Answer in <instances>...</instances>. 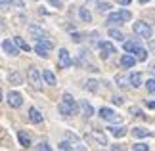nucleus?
Returning <instances> with one entry per match:
<instances>
[{"instance_id":"1","label":"nucleus","mask_w":155,"mask_h":151,"mask_svg":"<svg viewBox=\"0 0 155 151\" xmlns=\"http://www.w3.org/2000/svg\"><path fill=\"white\" fill-rule=\"evenodd\" d=\"M132 31H134V34H138L142 38H147V40L153 37V29H151L150 23H146V21H136L132 25Z\"/></svg>"},{"instance_id":"2","label":"nucleus","mask_w":155,"mask_h":151,"mask_svg":"<svg viewBox=\"0 0 155 151\" xmlns=\"http://www.w3.org/2000/svg\"><path fill=\"white\" fill-rule=\"evenodd\" d=\"M132 19V14H130L128 10H121V11H113V14H109V17H107V23H124V21H130Z\"/></svg>"},{"instance_id":"3","label":"nucleus","mask_w":155,"mask_h":151,"mask_svg":"<svg viewBox=\"0 0 155 151\" xmlns=\"http://www.w3.org/2000/svg\"><path fill=\"white\" fill-rule=\"evenodd\" d=\"M27 78H29V82H31L35 88L42 86V75H40V71L37 67H29L27 69Z\"/></svg>"},{"instance_id":"4","label":"nucleus","mask_w":155,"mask_h":151,"mask_svg":"<svg viewBox=\"0 0 155 151\" xmlns=\"http://www.w3.org/2000/svg\"><path fill=\"white\" fill-rule=\"evenodd\" d=\"M100 119L107 120V123H121V115L115 113L113 109H109V107H102L100 109Z\"/></svg>"},{"instance_id":"5","label":"nucleus","mask_w":155,"mask_h":151,"mask_svg":"<svg viewBox=\"0 0 155 151\" xmlns=\"http://www.w3.org/2000/svg\"><path fill=\"white\" fill-rule=\"evenodd\" d=\"M8 105L10 107H14V109H17V107H21L23 105V96L17 92V90H12V92H8Z\"/></svg>"},{"instance_id":"6","label":"nucleus","mask_w":155,"mask_h":151,"mask_svg":"<svg viewBox=\"0 0 155 151\" xmlns=\"http://www.w3.org/2000/svg\"><path fill=\"white\" fill-rule=\"evenodd\" d=\"M58 59H59V65H61L63 69H69L71 65H73V59H71L69 52L65 50V48H59V52H58Z\"/></svg>"},{"instance_id":"7","label":"nucleus","mask_w":155,"mask_h":151,"mask_svg":"<svg viewBox=\"0 0 155 151\" xmlns=\"http://www.w3.org/2000/svg\"><path fill=\"white\" fill-rule=\"evenodd\" d=\"M98 48L102 50V59H107L109 56H113L117 50H115V46L111 44V42H107V40H102V42H98Z\"/></svg>"},{"instance_id":"8","label":"nucleus","mask_w":155,"mask_h":151,"mask_svg":"<svg viewBox=\"0 0 155 151\" xmlns=\"http://www.w3.org/2000/svg\"><path fill=\"white\" fill-rule=\"evenodd\" d=\"M2 50H4V54H8V56H17V54H19V48L14 44V40H8V38L2 42Z\"/></svg>"},{"instance_id":"9","label":"nucleus","mask_w":155,"mask_h":151,"mask_svg":"<svg viewBox=\"0 0 155 151\" xmlns=\"http://www.w3.org/2000/svg\"><path fill=\"white\" fill-rule=\"evenodd\" d=\"M40 75H42V80L46 84H50V86H56V84H58V78H56V75H54L50 69H44Z\"/></svg>"},{"instance_id":"10","label":"nucleus","mask_w":155,"mask_h":151,"mask_svg":"<svg viewBox=\"0 0 155 151\" xmlns=\"http://www.w3.org/2000/svg\"><path fill=\"white\" fill-rule=\"evenodd\" d=\"M29 120H31L33 124H40L42 123V113H40L37 107H31V109H29Z\"/></svg>"},{"instance_id":"11","label":"nucleus","mask_w":155,"mask_h":151,"mask_svg":"<svg viewBox=\"0 0 155 151\" xmlns=\"http://www.w3.org/2000/svg\"><path fill=\"white\" fill-rule=\"evenodd\" d=\"M63 103L67 105L71 111H73V115L79 111V105H77V101H75V98H73L71 94H63Z\"/></svg>"},{"instance_id":"12","label":"nucleus","mask_w":155,"mask_h":151,"mask_svg":"<svg viewBox=\"0 0 155 151\" xmlns=\"http://www.w3.org/2000/svg\"><path fill=\"white\" fill-rule=\"evenodd\" d=\"M81 111H82V117H84V119H90L94 115V107L88 103L86 100H81Z\"/></svg>"},{"instance_id":"13","label":"nucleus","mask_w":155,"mask_h":151,"mask_svg":"<svg viewBox=\"0 0 155 151\" xmlns=\"http://www.w3.org/2000/svg\"><path fill=\"white\" fill-rule=\"evenodd\" d=\"M17 140H19V146H21V147H25V149L31 147V138H29L27 132L19 130V132H17Z\"/></svg>"},{"instance_id":"14","label":"nucleus","mask_w":155,"mask_h":151,"mask_svg":"<svg viewBox=\"0 0 155 151\" xmlns=\"http://www.w3.org/2000/svg\"><path fill=\"white\" fill-rule=\"evenodd\" d=\"M8 82L10 84H14V86H17V84H21L23 82V77H21V73H19V71H10V73H8Z\"/></svg>"},{"instance_id":"15","label":"nucleus","mask_w":155,"mask_h":151,"mask_svg":"<svg viewBox=\"0 0 155 151\" xmlns=\"http://www.w3.org/2000/svg\"><path fill=\"white\" fill-rule=\"evenodd\" d=\"M132 54H134L136 61H146V59H147V50H146V48H142V46H136Z\"/></svg>"},{"instance_id":"16","label":"nucleus","mask_w":155,"mask_h":151,"mask_svg":"<svg viewBox=\"0 0 155 151\" xmlns=\"http://www.w3.org/2000/svg\"><path fill=\"white\" fill-rule=\"evenodd\" d=\"M29 33H31L37 40H38V38H46V37H48V34H46L40 27H37V25H29Z\"/></svg>"},{"instance_id":"17","label":"nucleus","mask_w":155,"mask_h":151,"mask_svg":"<svg viewBox=\"0 0 155 151\" xmlns=\"http://www.w3.org/2000/svg\"><path fill=\"white\" fill-rule=\"evenodd\" d=\"M111 132V136H115V138H123V136H127V128L124 126H109L107 128Z\"/></svg>"},{"instance_id":"18","label":"nucleus","mask_w":155,"mask_h":151,"mask_svg":"<svg viewBox=\"0 0 155 151\" xmlns=\"http://www.w3.org/2000/svg\"><path fill=\"white\" fill-rule=\"evenodd\" d=\"M134 63H136V57L130 56V54H124V56L121 57V65H123V67H134Z\"/></svg>"},{"instance_id":"19","label":"nucleus","mask_w":155,"mask_h":151,"mask_svg":"<svg viewBox=\"0 0 155 151\" xmlns=\"http://www.w3.org/2000/svg\"><path fill=\"white\" fill-rule=\"evenodd\" d=\"M90 138H94L100 146H107V138H105V134H102V132L94 130V132H90Z\"/></svg>"},{"instance_id":"20","label":"nucleus","mask_w":155,"mask_h":151,"mask_svg":"<svg viewBox=\"0 0 155 151\" xmlns=\"http://www.w3.org/2000/svg\"><path fill=\"white\" fill-rule=\"evenodd\" d=\"M128 82H130V86L140 88V86H142V75H140V73H132V75L128 77Z\"/></svg>"},{"instance_id":"21","label":"nucleus","mask_w":155,"mask_h":151,"mask_svg":"<svg viewBox=\"0 0 155 151\" xmlns=\"http://www.w3.org/2000/svg\"><path fill=\"white\" fill-rule=\"evenodd\" d=\"M14 44L19 48V50H23V52H29V50H31V46H29L21 37H14Z\"/></svg>"},{"instance_id":"22","label":"nucleus","mask_w":155,"mask_h":151,"mask_svg":"<svg viewBox=\"0 0 155 151\" xmlns=\"http://www.w3.org/2000/svg\"><path fill=\"white\" fill-rule=\"evenodd\" d=\"M35 54H38L40 57H48V56H50V50H48V48H44L42 44H38V42H37V44H35Z\"/></svg>"},{"instance_id":"23","label":"nucleus","mask_w":155,"mask_h":151,"mask_svg":"<svg viewBox=\"0 0 155 151\" xmlns=\"http://www.w3.org/2000/svg\"><path fill=\"white\" fill-rule=\"evenodd\" d=\"M79 17H81L84 23H90V21H92V14L88 11V8H79Z\"/></svg>"},{"instance_id":"24","label":"nucleus","mask_w":155,"mask_h":151,"mask_svg":"<svg viewBox=\"0 0 155 151\" xmlns=\"http://www.w3.org/2000/svg\"><path fill=\"white\" fill-rule=\"evenodd\" d=\"M132 134L136 138H147V136H150V130H147V128H142V126H136V128H132Z\"/></svg>"},{"instance_id":"25","label":"nucleus","mask_w":155,"mask_h":151,"mask_svg":"<svg viewBox=\"0 0 155 151\" xmlns=\"http://www.w3.org/2000/svg\"><path fill=\"white\" fill-rule=\"evenodd\" d=\"M58 111H59V115H61V117H71V115H73V111H71L69 107L63 103V101H61V103L58 105Z\"/></svg>"},{"instance_id":"26","label":"nucleus","mask_w":155,"mask_h":151,"mask_svg":"<svg viewBox=\"0 0 155 151\" xmlns=\"http://www.w3.org/2000/svg\"><path fill=\"white\" fill-rule=\"evenodd\" d=\"M109 37H111L113 40H119V42L124 40V34H123L121 31H117V29H109Z\"/></svg>"},{"instance_id":"27","label":"nucleus","mask_w":155,"mask_h":151,"mask_svg":"<svg viewBox=\"0 0 155 151\" xmlns=\"http://www.w3.org/2000/svg\"><path fill=\"white\" fill-rule=\"evenodd\" d=\"M136 46H140V42H138V40H127V42H124V50H127L128 54H132Z\"/></svg>"},{"instance_id":"28","label":"nucleus","mask_w":155,"mask_h":151,"mask_svg":"<svg viewBox=\"0 0 155 151\" xmlns=\"http://www.w3.org/2000/svg\"><path fill=\"white\" fill-rule=\"evenodd\" d=\"M115 82H117V86H121V88H127L128 86V78L124 77V75H117L115 77Z\"/></svg>"},{"instance_id":"29","label":"nucleus","mask_w":155,"mask_h":151,"mask_svg":"<svg viewBox=\"0 0 155 151\" xmlns=\"http://www.w3.org/2000/svg\"><path fill=\"white\" fill-rule=\"evenodd\" d=\"M86 90H88V92H98V90H100L98 80H88L86 82Z\"/></svg>"},{"instance_id":"30","label":"nucleus","mask_w":155,"mask_h":151,"mask_svg":"<svg viewBox=\"0 0 155 151\" xmlns=\"http://www.w3.org/2000/svg\"><path fill=\"white\" fill-rule=\"evenodd\" d=\"M132 149L134 151H150V146H147V143H134V146H132Z\"/></svg>"},{"instance_id":"31","label":"nucleus","mask_w":155,"mask_h":151,"mask_svg":"<svg viewBox=\"0 0 155 151\" xmlns=\"http://www.w3.org/2000/svg\"><path fill=\"white\" fill-rule=\"evenodd\" d=\"M146 88L150 94H155V78H150V80L146 82Z\"/></svg>"},{"instance_id":"32","label":"nucleus","mask_w":155,"mask_h":151,"mask_svg":"<svg viewBox=\"0 0 155 151\" xmlns=\"http://www.w3.org/2000/svg\"><path fill=\"white\" fill-rule=\"evenodd\" d=\"M130 113H132L134 117H138V119H146V115L142 113V109H138V107H130Z\"/></svg>"},{"instance_id":"33","label":"nucleus","mask_w":155,"mask_h":151,"mask_svg":"<svg viewBox=\"0 0 155 151\" xmlns=\"http://www.w3.org/2000/svg\"><path fill=\"white\" fill-rule=\"evenodd\" d=\"M65 136H67V140H69V142H75V143H79V142H81V140H79V136H77V134H73L71 130H67V132H65Z\"/></svg>"},{"instance_id":"34","label":"nucleus","mask_w":155,"mask_h":151,"mask_svg":"<svg viewBox=\"0 0 155 151\" xmlns=\"http://www.w3.org/2000/svg\"><path fill=\"white\" fill-rule=\"evenodd\" d=\"M58 149H75V146H71V142H59L58 143Z\"/></svg>"},{"instance_id":"35","label":"nucleus","mask_w":155,"mask_h":151,"mask_svg":"<svg viewBox=\"0 0 155 151\" xmlns=\"http://www.w3.org/2000/svg\"><path fill=\"white\" fill-rule=\"evenodd\" d=\"M35 147L40 149V151H50V143H48V142H40V143H37Z\"/></svg>"},{"instance_id":"36","label":"nucleus","mask_w":155,"mask_h":151,"mask_svg":"<svg viewBox=\"0 0 155 151\" xmlns=\"http://www.w3.org/2000/svg\"><path fill=\"white\" fill-rule=\"evenodd\" d=\"M10 4H12V6H15V8H19V10L25 8V2H23V0H10Z\"/></svg>"},{"instance_id":"37","label":"nucleus","mask_w":155,"mask_h":151,"mask_svg":"<svg viewBox=\"0 0 155 151\" xmlns=\"http://www.w3.org/2000/svg\"><path fill=\"white\" fill-rule=\"evenodd\" d=\"M109 8H111V6L107 4V2H98V10H100V11H107Z\"/></svg>"},{"instance_id":"38","label":"nucleus","mask_w":155,"mask_h":151,"mask_svg":"<svg viewBox=\"0 0 155 151\" xmlns=\"http://www.w3.org/2000/svg\"><path fill=\"white\" fill-rule=\"evenodd\" d=\"M52 8H61V0H46Z\"/></svg>"},{"instance_id":"39","label":"nucleus","mask_w":155,"mask_h":151,"mask_svg":"<svg viewBox=\"0 0 155 151\" xmlns=\"http://www.w3.org/2000/svg\"><path fill=\"white\" fill-rule=\"evenodd\" d=\"M71 38H73L75 42H81L82 40V34L81 33H71Z\"/></svg>"},{"instance_id":"40","label":"nucleus","mask_w":155,"mask_h":151,"mask_svg":"<svg viewBox=\"0 0 155 151\" xmlns=\"http://www.w3.org/2000/svg\"><path fill=\"white\" fill-rule=\"evenodd\" d=\"M113 103H115V105H123V98H121V96H113Z\"/></svg>"},{"instance_id":"41","label":"nucleus","mask_w":155,"mask_h":151,"mask_svg":"<svg viewBox=\"0 0 155 151\" xmlns=\"http://www.w3.org/2000/svg\"><path fill=\"white\" fill-rule=\"evenodd\" d=\"M146 107L147 109H155V100H146Z\"/></svg>"},{"instance_id":"42","label":"nucleus","mask_w":155,"mask_h":151,"mask_svg":"<svg viewBox=\"0 0 155 151\" xmlns=\"http://www.w3.org/2000/svg\"><path fill=\"white\" fill-rule=\"evenodd\" d=\"M0 31H6V19L0 17Z\"/></svg>"},{"instance_id":"43","label":"nucleus","mask_w":155,"mask_h":151,"mask_svg":"<svg viewBox=\"0 0 155 151\" xmlns=\"http://www.w3.org/2000/svg\"><path fill=\"white\" fill-rule=\"evenodd\" d=\"M150 50L155 54V38H151V40H150Z\"/></svg>"},{"instance_id":"44","label":"nucleus","mask_w":155,"mask_h":151,"mask_svg":"<svg viewBox=\"0 0 155 151\" xmlns=\"http://www.w3.org/2000/svg\"><path fill=\"white\" fill-rule=\"evenodd\" d=\"M10 4V0H0V8H6Z\"/></svg>"},{"instance_id":"45","label":"nucleus","mask_w":155,"mask_h":151,"mask_svg":"<svg viewBox=\"0 0 155 151\" xmlns=\"http://www.w3.org/2000/svg\"><path fill=\"white\" fill-rule=\"evenodd\" d=\"M117 2H119V4H123V6H128L130 2H132V0H117Z\"/></svg>"},{"instance_id":"46","label":"nucleus","mask_w":155,"mask_h":151,"mask_svg":"<svg viewBox=\"0 0 155 151\" xmlns=\"http://www.w3.org/2000/svg\"><path fill=\"white\" fill-rule=\"evenodd\" d=\"M150 71H151V73L155 75V63H150Z\"/></svg>"},{"instance_id":"47","label":"nucleus","mask_w":155,"mask_h":151,"mask_svg":"<svg viewBox=\"0 0 155 151\" xmlns=\"http://www.w3.org/2000/svg\"><path fill=\"white\" fill-rule=\"evenodd\" d=\"M140 2H142V4H147V2H150V0H140Z\"/></svg>"},{"instance_id":"48","label":"nucleus","mask_w":155,"mask_h":151,"mask_svg":"<svg viewBox=\"0 0 155 151\" xmlns=\"http://www.w3.org/2000/svg\"><path fill=\"white\" fill-rule=\"evenodd\" d=\"M0 100H2V90H0Z\"/></svg>"}]
</instances>
